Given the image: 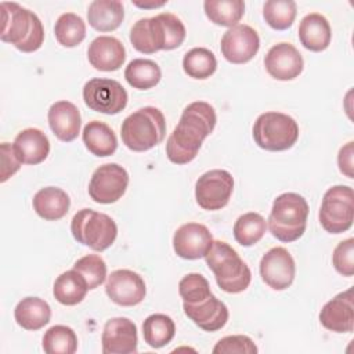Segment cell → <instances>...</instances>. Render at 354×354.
<instances>
[{"label":"cell","instance_id":"obj_1","mask_svg":"<svg viewBox=\"0 0 354 354\" xmlns=\"http://www.w3.org/2000/svg\"><path fill=\"white\" fill-rule=\"evenodd\" d=\"M217 122L214 108L205 101L188 104L178 124L166 141V155L171 163L185 165L194 160L203 140L214 130Z\"/></svg>","mask_w":354,"mask_h":354},{"label":"cell","instance_id":"obj_2","mask_svg":"<svg viewBox=\"0 0 354 354\" xmlns=\"http://www.w3.org/2000/svg\"><path fill=\"white\" fill-rule=\"evenodd\" d=\"M185 39V26L171 12H160L151 18L138 19L130 30L133 47L144 54H153L159 50H174Z\"/></svg>","mask_w":354,"mask_h":354},{"label":"cell","instance_id":"obj_3","mask_svg":"<svg viewBox=\"0 0 354 354\" xmlns=\"http://www.w3.org/2000/svg\"><path fill=\"white\" fill-rule=\"evenodd\" d=\"M3 26L0 37L22 53L39 50L44 41V29L39 17L18 3H1Z\"/></svg>","mask_w":354,"mask_h":354},{"label":"cell","instance_id":"obj_4","mask_svg":"<svg viewBox=\"0 0 354 354\" xmlns=\"http://www.w3.org/2000/svg\"><path fill=\"white\" fill-rule=\"evenodd\" d=\"M205 259L221 290L241 293L250 285L252 272L249 267L227 242L213 241Z\"/></svg>","mask_w":354,"mask_h":354},{"label":"cell","instance_id":"obj_5","mask_svg":"<svg viewBox=\"0 0 354 354\" xmlns=\"http://www.w3.org/2000/svg\"><path fill=\"white\" fill-rule=\"evenodd\" d=\"M120 136L123 144L134 152L156 147L166 136V120L162 111L155 106L137 109L123 120Z\"/></svg>","mask_w":354,"mask_h":354},{"label":"cell","instance_id":"obj_6","mask_svg":"<svg viewBox=\"0 0 354 354\" xmlns=\"http://www.w3.org/2000/svg\"><path fill=\"white\" fill-rule=\"evenodd\" d=\"M307 217V201L296 192H285L274 199L267 221L272 236L281 242H295L304 234Z\"/></svg>","mask_w":354,"mask_h":354},{"label":"cell","instance_id":"obj_7","mask_svg":"<svg viewBox=\"0 0 354 354\" xmlns=\"http://www.w3.org/2000/svg\"><path fill=\"white\" fill-rule=\"evenodd\" d=\"M254 142L271 152L286 151L292 148L299 138L297 122L282 112L261 113L252 129Z\"/></svg>","mask_w":354,"mask_h":354},{"label":"cell","instance_id":"obj_8","mask_svg":"<svg viewBox=\"0 0 354 354\" xmlns=\"http://www.w3.org/2000/svg\"><path fill=\"white\" fill-rule=\"evenodd\" d=\"M71 232L79 243L95 252H102L115 242L118 227L108 214L93 209H82L71 221Z\"/></svg>","mask_w":354,"mask_h":354},{"label":"cell","instance_id":"obj_9","mask_svg":"<svg viewBox=\"0 0 354 354\" xmlns=\"http://www.w3.org/2000/svg\"><path fill=\"white\" fill-rule=\"evenodd\" d=\"M354 194L348 185H333L322 198L318 218L329 234H342L353 225Z\"/></svg>","mask_w":354,"mask_h":354},{"label":"cell","instance_id":"obj_10","mask_svg":"<svg viewBox=\"0 0 354 354\" xmlns=\"http://www.w3.org/2000/svg\"><path fill=\"white\" fill-rule=\"evenodd\" d=\"M83 100L91 111L116 115L127 105V91L113 79L94 77L83 86Z\"/></svg>","mask_w":354,"mask_h":354},{"label":"cell","instance_id":"obj_11","mask_svg":"<svg viewBox=\"0 0 354 354\" xmlns=\"http://www.w3.org/2000/svg\"><path fill=\"white\" fill-rule=\"evenodd\" d=\"M234 178L230 171L214 169L203 173L195 184V198L203 210H220L230 202Z\"/></svg>","mask_w":354,"mask_h":354},{"label":"cell","instance_id":"obj_12","mask_svg":"<svg viewBox=\"0 0 354 354\" xmlns=\"http://www.w3.org/2000/svg\"><path fill=\"white\" fill-rule=\"evenodd\" d=\"M129 185V173L118 163H105L95 169L88 183V195L97 203L119 201Z\"/></svg>","mask_w":354,"mask_h":354},{"label":"cell","instance_id":"obj_13","mask_svg":"<svg viewBox=\"0 0 354 354\" xmlns=\"http://www.w3.org/2000/svg\"><path fill=\"white\" fill-rule=\"evenodd\" d=\"M221 54L231 64L249 62L260 48L257 32L245 24L230 28L221 37Z\"/></svg>","mask_w":354,"mask_h":354},{"label":"cell","instance_id":"obj_14","mask_svg":"<svg viewBox=\"0 0 354 354\" xmlns=\"http://www.w3.org/2000/svg\"><path fill=\"white\" fill-rule=\"evenodd\" d=\"M296 274L292 254L282 246L271 248L260 260L261 279L274 290L288 289Z\"/></svg>","mask_w":354,"mask_h":354},{"label":"cell","instance_id":"obj_15","mask_svg":"<svg viewBox=\"0 0 354 354\" xmlns=\"http://www.w3.org/2000/svg\"><path fill=\"white\" fill-rule=\"evenodd\" d=\"M105 292L113 303L131 307L144 300L147 288L140 274L131 270H115L108 277Z\"/></svg>","mask_w":354,"mask_h":354},{"label":"cell","instance_id":"obj_16","mask_svg":"<svg viewBox=\"0 0 354 354\" xmlns=\"http://www.w3.org/2000/svg\"><path fill=\"white\" fill-rule=\"evenodd\" d=\"M213 243L209 228L199 223L183 224L173 236V249L176 254L185 260L205 257Z\"/></svg>","mask_w":354,"mask_h":354},{"label":"cell","instance_id":"obj_17","mask_svg":"<svg viewBox=\"0 0 354 354\" xmlns=\"http://www.w3.org/2000/svg\"><path fill=\"white\" fill-rule=\"evenodd\" d=\"M137 326L124 317L105 322L101 343L104 354H131L137 351Z\"/></svg>","mask_w":354,"mask_h":354},{"label":"cell","instance_id":"obj_18","mask_svg":"<svg viewBox=\"0 0 354 354\" xmlns=\"http://www.w3.org/2000/svg\"><path fill=\"white\" fill-rule=\"evenodd\" d=\"M264 66L274 79L292 80L303 72L304 61L293 44L282 41L268 50L264 57Z\"/></svg>","mask_w":354,"mask_h":354},{"label":"cell","instance_id":"obj_19","mask_svg":"<svg viewBox=\"0 0 354 354\" xmlns=\"http://www.w3.org/2000/svg\"><path fill=\"white\" fill-rule=\"evenodd\" d=\"M321 325L336 333H350L354 328L353 289L348 288L330 299L319 313Z\"/></svg>","mask_w":354,"mask_h":354},{"label":"cell","instance_id":"obj_20","mask_svg":"<svg viewBox=\"0 0 354 354\" xmlns=\"http://www.w3.org/2000/svg\"><path fill=\"white\" fill-rule=\"evenodd\" d=\"M183 308L185 315L206 332H216L221 329L230 317L227 306L214 295H210L194 304L183 303Z\"/></svg>","mask_w":354,"mask_h":354},{"label":"cell","instance_id":"obj_21","mask_svg":"<svg viewBox=\"0 0 354 354\" xmlns=\"http://www.w3.org/2000/svg\"><path fill=\"white\" fill-rule=\"evenodd\" d=\"M87 58L97 71H118L126 59V50L120 40L113 36L95 37L87 50Z\"/></svg>","mask_w":354,"mask_h":354},{"label":"cell","instance_id":"obj_22","mask_svg":"<svg viewBox=\"0 0 354 354\" xmlns=\"http://www.w3.org/2000/svg\"><path fill=\"white\" fill-rule=\"evenodd\" d=\"M48 124L55 137L64 142L73 141L80 133V112L77 106L69 101L54 102L47 113Z\"/></svg>","mask_w":354,"mask_h":354},{"label":"cell","instance_id":"obj_23","mask_svg":"<svg viewBox=\"0 0 354 354\" xmlns=\"http://www.w3.org/2000/svg\"><path fill=\"white\" fill-rule=\"evenodd\" d=\"M12 145L17 156L25 165H39L46 160L50 153L47 136L36 127H28L19 131Z\"/></svg>","mask_w":354,"mask_h":354},{"label":"cell","instance_id":"obj_24","mask_svg":"<svg viewBox=\"0 0 354 354\" xmlns=\"http://www.w3.org/2000/svg\"><path fill=\"white\" fill-rule=\"evenodd\" d=\"M299 39L303 47L310 51L319 53L326 50L332 39V30L328 19L318 12L307 14L300 21Z\"/></svg>","mask_w":354,"mask_h":354},{"label":"cell","instance_id":"obj_25","mask_svg":"<svg viewBox=\"0 0 354 354\" xmlns=\"http://www.w3.org/2000/svg\"><path fill=\"white\" fill-rule=\"evenodd\" d=\"M32 205L37 216L48 221H55L68 213L71 199L64 189L58 187H46L35 194Z\"/></svg>","mask_w":354,"mask_h":354},{"label":"cell","instance_id":"obj_26","mask_svg":"<svg viewBox=\"0 0 354 354\" xmlns=\"http://www.w3.org/2000/svg\"><path fill=\"white\" fill-rule=\"evenodd\" d=\"M124 18L123 3L118 0H94L87 8V21L98 32H112Z\"/></svg>","mask_w":354,"mask_h":354},{"label":"cell","instance_id":"obj_27","mask_svg":"<svg viewBox=\"0 0 354 354\" xmlns=\"http://www.w3.org/2000/svg\"><path fill=\"white\" fill-rule=\"evenodd\" d=\"M86 148L95 156L105 158L115 153L118 148V138L113 130L104 122L91 120L83 127L82 133Z\"/></svg>","mask_w":354,"mask_h":354},{"label":"cell","instance_id":"obj_28","mask_svg":"<svg viewBox=\"0 0 354 354\" xmlns=\"http://www.w3.org/2000/svg\"><path fill=\"white\" fill-rule=\"evenodd\" d=\"M17 324L26 330H39L50 322L51 308L48 303L40 297H25L14 310Z\"/></svg>","mask_w":354,"mask_h":354},{"label":"cell","instance_id":"obj_29","mask_svg":"<svg viewBox=\"0 0 354 354\" xmlns=\"http://www.w3.org/2000/svg\"><path fill=\"white\" fill-rule=\"evenodd\" d=\"M88 290L84 277L76 270L62 272L54 282L53 293L58 303L64 306H75L80 303Z\"/></svg>","mask_w":354,"mask_h":354},{"label":"cell","instance_id":"obj_30","mask_svg":"<svg viewBox=\"0 0 354 354\" xmlns=\"http://www.w3.org/2000/svg\"><path fill=\"white\" fill-rule=\"evenodd\" d=\"M124 77L133 88L148 90L159 83L162 71L159 65L152 59L136 58L126 66Z\"/></svg>","mask_w":354,"mask_h":354},{"label":"cell","instance_id":"obj_31","mask_svg":"<svg viewBox=\"0 0 354 354\" xmlns=\"http://www.w3.org/2000/svg\"><path fill=\"white\" fill-rule=\"evenodd\" d=\"M176 333L174 321L166 314H152L142 322V336L152 348H162L169 344Z\"/></svg>","mask_w":354,"mask_h":354},{"label":"cell","instance_id":"obj_32","mask_svg":"<svg viewBox=\"0 0 354 354\" xmlns=\"http://www.w3.org/2000/svg\"><path fill=\"white\" fill-rule=\"evenodd\" d=\"M203 8L213 24L232 28L243 17L245 3L242 0H206Z\"/></svg>","mask_w":354,"mask_h":354},{"label":"cell","instance_id":"obj_33","mask_svg":"<svg viewBox=\"0 0 354 354\" xmlns=\"http://www.w3.org/2000/svg\"><path fill=\"white\" fill-rule=\"evenodd\" d=\"M267 221L256 212L239 216L234 224V238L242 246H253L266 234Z\"/></svg>","mask_w":354,"mask_h":354},{"label":"cell","instance_id":"obj_34","mask_svg":"<svg viewBox=\"0 0 354 354\" xmlns=\"http://www.w3.org/2000/svg\"><path fill=\"white\" fill-rule=\"evenodd\" d=\"M183 69L189 77L203 80L216 72L217 59L210 50L205 47H195L184 55Z\"/></svg>","mask_w":354,"mask_h":354},{"label":"cell","instance_id":"obj_35","mask_svg":"<svg viewBox=\"0 0 354 354\" xmlns=\"http://www.w3.org/2000/svg\"><path fill=\"white\" fill-rule=\"evenodd\" d=\"M54 33L57 41L64 47H76L86 37V24L77 14L65 12L58 17Z\"/></svg>","mask_w":354,"mask_h":354},{"label":"cell","instance_id":"obj_36","mask_svg":"<svg viewBox=\"0 0 354 354\" xmlns=\"http://www.w3.org/2000/svg\"><path fill=\"white\" fill-rule=\"evenodd\" d=\"M43 350L47 354H73L77 350V336L66 325H54L43 336Z\"/></svg>","mask_w":354,"mask_h":354},{"label":"cell","instance_id":"obj_37","mask_svg":"<svg viewBox=\"0 0 354 354\" xmlns=\"http://www.w3.org/2000/svg\"><path fill=\"white\" fill-rule=\"evenodd\" d=\"M297 12V6L292 0H270L263 6L266 22L277 30H285L292 26Z\"/></svg>","mask_w":354,"mask_h":354},{"label":"cell","instance_id":"obj_38","mask_svg":"<svg viewBox=\"0 0 354 354\" xmlns=\"http://www.w3.org/2000/svg\"><path fill=\"white\" fill-rule=\"evenodd\" d=\"M73 270L80 272L88 286V290L98 288L106 278V264L98 254H86L75 261Z\"/></svg>","mask_w":354,"mask_h":354},{"label":"cell","instance_id":"obj_39","mask_svg":"<svg viewBox=\"0 0 354 354\" xmlns=\"http://www.w3.org/2000/svg\"><path fill=\"white\" fill-rule=\"evenodd\" d=\"M178 293L183 299V303L188 304L198 303L213 295L207 279L198 272H191L181 278L178 282Z\"/></svg>","mask_w":354,"mask_h":354},{"label":"cell","instance_id":"obj_40","mask_svg":"<svg viewBox=\"0 0 354 354\" xmlns=\"http://www.w3.org/2000/svg\"><path fill=\"white\" fill-rule=\"evenodd\" d=\"M213 353L214 354H231V353L256 354L257 346L249 336L232 335V336H225L220 339L213 347Z\"/></svg>","mask_w":354,"mask_h":354},{"label":"cell","instance_id":"obj_41","mask_svg":"<svg viewBox=\"0 0 354 354\" xmlns=\"http://www.w3.org/2000/svg\"><path fill=\"white\" fill-rule=\"evenodd\" d=\"M332 263L335 270L344 275L351 277L354 274V239L347 238L337 243L332 254Z\"/></svg>","mask_w":354,"mask_h":354},{"label":"cell","instance_id":"obj_42","mask_svg":"<svg viewBox=\"0 0 354 354\" xmlns=\"http://www.w3.org/2000/svg\"><path fill=\"white\" fill-rule=\"evenodd\" d=\"M0 149H1V177H0V181L6 183L11 176H14L19 170L22 162L17 156L12 144L3 142Z\"/></svg>","mask_w":354,"mask_h":354},{"label":"cell","instance_id":"obj_43","mask_svg":"<svg viewBox=\"0 0 354 354\" xmlns=\"http://www.w3.org/2000/svg\"><path fill=\"white\" fill-rule=\"evenodd\" d=\"M353 156H354V142L353 141H348L346 145H343L339 151V155H337V165H339V169L340 171L348 177V178H353L354 173H353Z\"/></svg>","mask_w":354,"mask_h":354},{"label":"cell","instance_id":"obj_44","mask_svg":"<svg viewBox=\"0 0 354 354\" xmlns=\"http://www.w3.org/2000/svg\"><path fill=\"white\" fill-rule=\"evenodd\" d=\"M166 1H160V3H134L137 7H141V8H156V7H162Z\"/></svg>","mask_w":354,"mask_h":354}]
</instances>
